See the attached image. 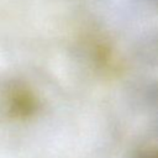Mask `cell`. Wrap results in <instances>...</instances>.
Returning <instances> with one entry per match:
<instances>
[{
    "instance_id": "obj_1",
    "label": "cell",
    "mask_w": 158,
    "mask_h": 158,
    "mask_svg": "<svg viewBox=\"0 0 158 158\" xmlns=\"http://www.w3.org/2000/svg\"><path fill=\"white\" fill-rule=\"evenodd\" d=\"M139 158H158V152H156V151L143 152V154H142Z\"/></svg>"
}]
</instances>
